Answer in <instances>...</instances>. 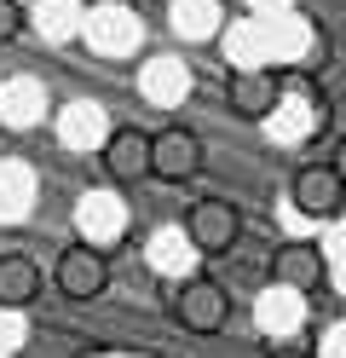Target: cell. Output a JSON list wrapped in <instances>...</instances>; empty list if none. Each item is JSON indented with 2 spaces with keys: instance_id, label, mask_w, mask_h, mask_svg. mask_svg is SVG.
<instances>
[{
  "instance_id": "cell-1",
  "label": "cell",
  "mask_w": 346,
  "mask_h": 358,
  "mask_svg": "<svg viewBox=\"0 0 346 358\" xmlns=\"http://www.w3.org/2000/svg\"><path fill=\"white\" fill-rule=\"evenodd\" d=\"M99 168H104L110 185H138V179H156V133L133 127V122H115V127L104 133Z\"/></svg>"
},
{
  "instance_id": "cell-10",
  "label": "cell",
  "mask_w": 346,
  "mask_h": 358,
  "mask_svg": "<svg viewBox=\"0 0 346 358\" xmlns=\"http://www.w3.org/2000/svg\"><path fill=\"white\" fill-rule=\"evenodd\" d=\"M23 35V0H0V47H12Z\"/></svg>"
},
{
  "instance_id": "cell-5",
  "label": "cell",
  "mask_w": 346,
  "mask_h": 358,
  "mask_svg": "<svg viewBox=\"0 0 346 358\" xmlns=\"http://www.w3.org/2000/svg\"><path fill=\"white\" fill-rule=\"evenodd\" d=\"M271 283L294 289V295H317V289L329 283V255H323L312 237L277 243V255H271Z\"/></svg>"
},
{
  "instance_id": "cell-12",
  "label": "cell",
  "mask_w": 346,
  "mask_h": 358,
  "mask_svg": "<svg viewBox=\"0 0 346 358\" xmlns=\"http://www.w3.org/2000/svg\"><path fill=\"white\" fill-rule=\"evenodd\" d=\"M335 173L346 179V145H335Z\"/></svg>"
},
{
  "instance_id": "cell-2",
  "label": "cell",
  "mask_w": 346,
  "mask_h": 358,
  "mask_svg": "<svg viewBox=\"0 0 346 358\" xmlns=\"http://www.w3.org/2000/svg\"><path fill=\"white\" fill-rule=\"evenodd\" d=\"M168 312H173V324L191 329V335H219L231 324V295L214 278H185L179 289H168Z\"/></svg>"
},
{
  "instance_id": "cell-13",
  "label": "cell",
  "mask_w": 346,
  "mask_h": 358,
  "mask_svg": "<svg viewBox=\"0 0 346 358\" xmlns=\"http://www.w3.org/2000/svg\"><path fill=\"white\" fill-rule=\"evenodd\" d=\"M87 6H138V0H87Z\"/></svg>"
},
{
  "instance_id": "cell-3",
  "label": "cell",
  "mask_w": 346,
  "mask_h": 358,
  "mask_svg": "<svg viewBox=\"0 0 346 358\" xmlns=\"http://www.w3.org/2000/svg\"><path fill=\"white\" fill-rule=\"evenodd\" d=\"M52 283H58L64 301H81V306L99 301L110 289V255L92 249V243H69V249L58 255V266H52Z\"/></svg>"
},
{
  "instance_id": "cell-11",
  "label": "cell",
  "mask_w": 346,
  "mask_h": 358,
  "mask_svg": "<svg viewBox=\"0 0 346 358\" xmlns=\"http://www.w3.org/2000/svg\"><path fill=\"white\" fill-rule=\"evenodd\" d=\"M266 358H312L306 347H277V352H266Z\"/></svg>"
},
{
  "instance_id": "cell-8",
  "label": "cell",
  "mask_w": 346,
  "mask_h": 358,
  "mask_svg": "<svg viewBox=\"0 0 346 358\" xmlns=\"http://www.w3.org/2000/svg\"><path fill=\"white\" fill-rule=\"evenodd\" d=\"M202 173V139L191 127H161L156 133V179L161 185H191Z\"/></svg>"
},
{
  "instance_id": "cell-7",
  "label": "cell",
  "mask_w": 346,
  "mask_h": 358,
  "mask_svg": "<svg viewBox=\"0 0 346 358\" xmlns=\"http://www.w3.org/2000/svg\"><path fill=\"white\" fill-rule=\"evenodd\" d=\"M277 99H283V76L277 70H237L225 81V110L237 122H266L277 110Z\"/></svg>"
},
{
  "instance_id": "cell-4",
  "label": "cell",
  "mask_w": 346,
  "mask_h": 358,
  "mask_svg": "<svg viewBox=\"0 0 346 358\" xmlns=\"http://www.w3.org/2000/svg\"><path fill=\"white\" fill-rule=\"evenodd\" d=\"M185 237H191L202 255H231L237 237H243V208L225 203V196H202V203L185 208Z\"/></svg>"
},
{
  "instance_id": "cell-6",
  "label": "cell",
  "mask_w": 346,
  "mask_h": 358,
  "mask_svg": "<svg viewBox=\"0 0 346 358\" xmlns=\"http://www.w3.org/2000/svg\"><path fill=\"white\" fill-rule=\"evenodd\" d=\"M289 203L306 220H335L340 203H346V179L335 173V162H306L289 179Z\"/></svg>"
},
{
  "instance_id": "cell-9",
  "label": "cell",
  "mask_w": 346,
  "mask_h": 358,
  "mask_svg": "<svg viewBox=\"0 0 346 358\" xmlns=\"http://www.w3.org/2000/svg\"><path fill=\"white\" fill-rule=\"evenodd\" d=\"M41 289H46V272L29 260V255H17V249H6L0 255V306H35L41 301Z\"/></svg>"
}]
</instances>
